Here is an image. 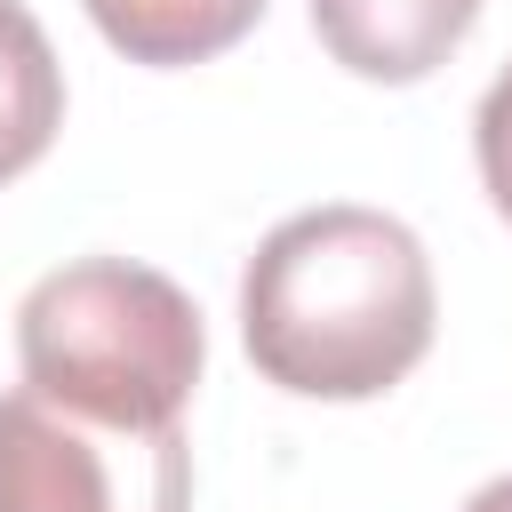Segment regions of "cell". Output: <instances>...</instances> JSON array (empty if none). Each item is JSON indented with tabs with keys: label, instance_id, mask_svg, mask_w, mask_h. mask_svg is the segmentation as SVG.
<instances>
[{
	"label": "cell",
	"instance_id": "obj_1",
	"mask_svg": "<svg viewBox=\"0 0 512 512\" xmlns=\"http://www.w3.org/2000/svg\"><path fill=\"white\" fill-rule=\"evenodd\" d=\"M432 256L384 208H304L240 272V344L296 400H376L432 352Z\"/></svg>",
	"mask_w": 512,
	"mask_h": 512
},
{
	"label": "cell",
	"instance_id": "obj_2",
	"mask_svg": "<svg viewBox=\"0 0 512 512\" xmlns=\"http://www.w3.org/2000/svg\"><path fill=\"white\" fill-rule=\"evenodd\" d=\"M24 384L112 432H184V400L200 384L208 336L200 304L128 256H80L32 280L16 304Z\"/></svg>",
	"mask_w": 512,
	"mask_h": 512
},
{
	"label": "cell",
	"instance_id": "obj_3",
	"mask_svg": "<svg viewBox=\"0 0 512 512\" xmlns=\"http://www.w3.org/2000/svg\"><path fill=\"white\" fill-rule=\"evenodd\" d=\"M184 432H112L32 384L0 392V512H184Z\"/></svg>",
	"mask_w": 512,
	"mask_h": 512
},
{
	"label": "cell",
	"instance_id": "obj_4",
	"mask_svg": "<svg viewBox=\"0 0 512 512\" xmlns=\"http://www.w3.org/2000/svg\"><path fill=\"white\" fill-rule=\"evenodd\" d=\"M480 24V0H312V32L320 48L384 88H408L424 72H440L464 32Z\"/></svg>",
	"mask_w": 512,
	"mask_h": 512
},
{
	"label": "cell",
	"instance_id": "obj_5",
	"mask_svg": "<svg viewBox=\"0 0 512 512\" xmlns=\"http://www.w3.org/2000/svg\"><path fill=\"white\" fill-rule=\"evenodd\" d=\"M80 8L128 64H152V72L208 64L232 40H248L264 16V0H80Z\"/></svg>",
	"mask_w": 512,
	"mask_h": 512
},
{
	"label": "cell",
	"instance_id": "obj_6",
	"mask_svg": "<svg viewBox=\"0 0 512 512\" xmlns=\"http://www.w3.org/2000/svg\"><path fill=\"white\" fill-rule=\"evenodd\" d=\"M64 128V64L24 0H0V184L24 176Z\"/></svg>",
	"mask_w": 512,
	"mask_h": 512
},
{
	"label": "cell",
	"instance_id": "obj_7",
	"mask_svg": "<svg viewBox=\"0 0 512 512\" xmlns=\"http://www.w3.org/2000/svg\"><path fill=\"white\" fill-rule=\"evenodd\" d=\"M472 152H480V184H488L496 216L512 224V64L488 80V96L472 112Z\"/></svg>",
	"mask_w": 512,
	"mask_h": 512
},
{
	"label": "cell",
	"instance_id": "obj_8",
	"mask_svg": "<svg viewBox=\"0 0 512 512\" xmlns=\"http://www.w3.org/2000/svg\"><path fill=\"white\" fill-rule=\"evenodd\" d=\"M464 512H512V472L504 480H488V488H472V504Z\"/></svg>",
	"mask_w": 512,
	"mask_h": 512
}]
</instances>
